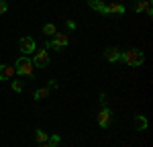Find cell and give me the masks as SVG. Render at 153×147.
I'll list each match as a JSON object with an SVG mask.
<instances>
[{"label":"cell","instance_id":"e0dca14e","mask_svg":"<svg viewBox=\"0 0 153 147\" xmlns=\"http://www.w3.org/2000/svg\"><path fill=\"white\" fill-rule=\"evenodd\" d=\"M12 90H14L16 94H21V92H23V82H21V80H14V82H12Z\"/></svg>","mask_w":153,"mask_h":147},{"label":"cell","instance_id":"5bb4252c","mask_svg":"<svg viewBox=\"0 0 153 147\" xmlns=\"http://www.w3.org/2000/svg\"><path fill=\"white\" fill-rule=\"evenodd\" d=\"M35 139H37V143L41 145V143H47V141H49V135L45 133L43 129H37V131H35Z\"/></svg>","mask_w":153,"mask_h":147},{"label":"cell","instance_id":"3957f363","mask_svg":"<svg viewBox=\"0 0 153 147\" xmlns=\"http://www.w3.org/2000/svg\"><path fill=\"white\" fill-rule=\"evenodd\" d=\"M68 43H70V37L65 35V33H55V35L51 37V41H45V45H43V47H45V49H57V51H61V49L68 47Z\"/></svg>","mask_w":153,"mask_h":147},{"label":"cell","instance_id":"5b68a950","mask_svg":"<svg viewBox=\"0 0 153 147\" xmlns=\"http://www.w3.org/2000/svg\"><path fill=\"white\" fill-rule=\"evenodd\" d=\"M31 61H33L35 68H47V65H49V51L45 47L39 49V51L35 53V57H33Z\"/></svg>","mask_w":153,"mask_h":147},{"label":"cell","instance_id":"ffe728a7","mask_svg":"<svg viewBox=\"0 0 153 147\" xmlns=\"http://www.w3.org/2000/svg\"><path fill=\"white\" fill-rule=\"evenodd\" d=\"M57 82H55V80H51V82H49V84H47V88H49V90H53V88H57Z\"/></svg>","mask_w":153,"mask_h":147},{"label":"cell","instance_id":"d6986e66","mask_svg":"<svg viewBox=\"0 0 153 147\" xmlns=\"http://www.w3.org/2000/svg\"><path fill=\"white\" fill-rule=\"evenodd\" d=\"M65 27H68V29H70V31H76V27H78V24H76V21H65Z\"/></svg>","mask_w":153,"mask_h":147},{"label":"cell","instance_id":"ac0fdd59","mask_svg":"<svg viewBox=\"0 0 153 147\" xmlns=\"http://www.w3.org/2000/svg\"><path fill=\"white\" fill-rule=\"evenodd\" d=\"M6 10H8V4H6V0H0V14H4Z\"/></svg>","mask_w":153,"mask_h":147},{"label":"cell","instance_id":"7a4b0ae2","mask_svg":"<svg viewBox=\"0 0 153 147\" xmlns=\"http://www.w3.org/2000/svg\"><path fill=\"white\" fill-rule=\"evenodd\" d=\"M14 70H16V74H19V76H27V78H33V76H35V74H33L35 65H33V61H31V57H29V55L19 57V59H16V63H14Z\"/></svg>","mask_w":153,"mask_h":147},{"label":"cell","instance_id":"8fae6325","mask_svg":"<svg viewBox=\"0 0 153 147\" xmlns=\"http://www.w3.org/2000/svg\"><path fill=\"white\" fill-rule=\"evenodd\" d=\"M104 57L110 63H114V61H118V57H120V51H118L117 47H106L104 49Z\"/></svg>","mask_w":153,"mask_h":147},{"label":"cell","instance_id":"6da1fadb","mask_svg":"<svg viewBox=\"0 0 153 147\" xmlns=\"http://www.w3.org/2000/svg\"><path fill=\"white\" fill-rule=\"evenodd\" d=\"M118 61H123L125 65H131V68H139V65H143V61H145V55H143L141 49H127V51L120 53Z\"/></svg>","mask_w":153,"mask_h":147},{"label":"cell","instance_id":"8992f818","mask_svg":"<svg viewBox=\"0 0 153 147\" xmlns=\"http://www.w3.org/2000/svg\"><path fill=\"white\" fill-rule=\"evenodd\" d=\"M19 47H21V53H23V55H31V53L35 51V39H33V37H21Z\"/></svg>","mask_w":153,"mask_h":147},{"label":"cell","instance_id":"44dd1931","mask_svg":"<svg viewBox=\"0 0 153 147\" xmlns=\"http://www.w3.org/2000/svg\"><path fill=\"white\" fill-rule=\"evenodd\" d=\"M100 106H108L106 104V94H100Z\"/></svg>","mask_w":153,"mask_h":147},{"label":"cell","instance_id":"277c9868","mask_svg":"<svg viewBox=\"0 0 153 147\" xmlns=\"http://www.w3.org/2000/svg\"><path fill=\"white\" fill-rule=\"evenodd\" d=\"M96 121H98V125H100L102 129H108L110 122H112V110L108 108V106H102L100 112H98V117H96Z\"/></svg>","mask_w":153,"mask_h":147},{"label":"cell","instance_id":"7402d4cb","mask_svg":"<svg viewBox=\"0 0 153 147\" xmlns=\"http://www.w3.org/2000/svg\"><path fill=\"white\" fill-rule=\"evenodd\" d=\"M39 147H51V145H49V143H41Z\"/></svg>","mask_w":153,"mask_h":147},{"label":"cell","instance_id":"9c48e42d","mask_svg":"<svg viewBox=\"0 0 153 147\" xmlns=\"http://www.w3.org/2000/svg\"><path fill=\"white\" fill-rule=\"evenodd\" d=\"M86 2H88V6H90L92 10H96L98 14H104L106 16V4L102 0H86Z\"/></svg>","mask_w":153,"mask_h":147},{"label":"cell","instance_id":"52a82bcc","mask_svg":"<svg viewBox=\"0 0 153 147\" xmlns=\"http://www.w3.org/2000/svg\"><path fill=\"white\" fill-rule=\"evenodd\" d=\"M14 74H16L14 65H10V63H0V80H2V82H4V80H10Z\"/></svg>","mask_w":153,"mask_h":147},{"label":"cell","instance_id":"30bf717a","mask_svg":"<svg viewBox=\"0 0 153 147\" xmlns=\"http://www.w3.org/2000/svg\"><path fill=\"white\" fill-rule=\"evenodd\" d=\"M108 14H125V4H118V2H114V4H106V16Z\"/></svg>","mask_w":153,"mask_h":147},{"label":"cell","instance_id":"2e32d148","mask_svg":"<svg viewBox=\"0 0 153 147\" xmlns=\"http://www.w3.org/2000/svg\"><path fill=\"white\" fill-rule=\"evenodd\" d=\"M49 145L51 147H57L59 143H61V137H59V135H51V137H49V141H47Z\"/></svg>","mask_w":153,"mask_h":147},{"label":"cell","instance_id":"4fadbf2b","mask_svg":"<svg viewBox=\"0 0 153 147\" xmlns=\"http://www.w3.org/2000/svg\"><path fill=\"white\" fill-rule=\"evenodd\" d=\"M49 92H51V90H49L47 86H43V88H39V90H35V94H33V98H35L37 102H39V100L47 98V96H49Z\"/></svg>","mask_w":153,"mask_h":147},{"label":"cell","instance_id":"9a60e30c","mask_svg":"<svg viewBox=\"0 0 153 147\" xmlns=\"http://www.w3.org/2000/svg\"><path fill=\"white\" fill-rule=\"evenodd\" d=\"M43 33H45L47 37H53L55 33H57V27H55L53 23H45L43 24Z\"/></svg>","mask_w":153,"mask_h":147},{"label":"cell","instance_id":"ba28073f","mask_svg":"<svg viewBox=\"0 0 153 147\" xmlns=\"http://www.w3.org/2000/svg\"><path fill=\"white\" fill-rule=\"evenodd\" d=\"M135 12H147L149 16H153L151 0H139V2H135Z\"/></svg>","mask_w":153,"mask_h":147},{"label":"cell","instance_id":"7c38bea8","mask_svg":"<svg viewBox=\"0 0 153 147\" xmlns=\"http://www.w3.org/2000/svg\"><path fill=\"white\" fill-rule=\"evenodd\" d=\"M135 129H137V131H145V129H147V117L137 114V117H135Z\"/></svg>","mask_w":153,"mask_h":147}]
</instances>
